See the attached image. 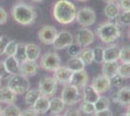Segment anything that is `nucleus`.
<instances>
[{
    "mask_svg": "<svg viewBox=\"0 0 130 116\" xmlns=\"http://www.w3.org/2000/svg\"><path fill=\"white\" fill-rule=\"evenodd\" d=\"M2 112H3V108H2L1 105H0V116H2Z\"/></svg>",
    "mask_w": 130,
    "mask_h": 116,
    "instance_id": "nucleus-50",
    "label": "nucleus"
},
{
    "mask_svg": "<svg viewBox=\"0 0 130 116\" xmlns=\"http://www.w3.org/2000/svg\"><path fill=\"white\" fill-rule=\"evenodd\" d=\"M9 41H10V40L8 39V37L0 35V56L5 54L6 45H7Z\"/></svg>",
    "mask_w": 130,
    "mask_h": 116,
    "instance_id": "nucleus-41",
    "label": "nucleus"
},
{
    "mask_svg": "<svg viewBox=\"0 0 130 116\" xmlns=\"http://www.w3.org/2000/svg\"><path fill=\"white\" fill-rule=\"evenodd\" d=\"M82 50V47L78 43H72L67 48V53L70 57H77L81 55Z\"/></svg>",
    "mask_w": 130,
    "mask_h": 116,
    "instance_id": "nucleus-35",
    "label": "nucleus"
},
{
    "mask_svg": "<svg viewBox=\"0 0 130 116\" xmlns=\"http://www.w3.org/2000/svg\"><path fill=\"white\" fill-rule=\"evenodd\" d=\"M121 116H129V115H128V114H127V113H126V112H124V113H123V114H121Z\"/></svg>",
    "mask_w": 130,
    "mask_h": 116,
    "instance_id": "nucleus-52",
    "label": "nucleus"
},
{
    "mask_svg": "<svg viewBox=\"0 0 130 116\" xmlns=\"http://www.w3.org/2000/svg\"><path fill=\"white\" fill-rule=\"evenodd\" d=\"M91 85L93 86V88L101 95L108 92L112 86V83H111V79L108 77L101 74V75H99L93 78Z\"/></svg>",
    "mask_w": 130,
    "mask_h": 116,
    "instance_id": "nucleus-12",
    "label": "nucleus"
},
{
    "mask_svg": "<svg viewBox=\"0 0 130 116\" xmlns=\"http://www.w3.org/2000/svg\"><path fill=\"white\" fill-rule=\"evenodd\" d=\"M25 44L24 43H18L17 45L16 53L14 57L16 58L19 63H22L24 60H26V49H25Z\"/></svg>",
    "mask_w": 130,
    "mask_h": 116,
    "instance_id": "nucleus-28",
    "label": "nucleus"
},
{
    "mask_svg": "<svg viewBox=\"0 0 130 116\" xmlns=\"http://www.w3.org/2000/svg\"><path fill=\"white\" fill-rule=\"evenodd\" d=\"M119 62L118 61H109L102 63V75L108 77L109 78L118 74L119 70Z\"/></svg>",
    "mask_w": 130,
    "mask_h": 116,
    "instance_id": "nucleus-21",
    "label": "nucleus"
},
{
    "mask_svg": "<svg viewBox=\"0 0 130 116\" xmlns=\"http://www.w3.org/2000/svg\"><path fill=\"white\" fill-rule=\"evenodd\" d=\"M21 116H39V114L34 110L33 107H29V108H26L24 110H22V114Z\"/></svg>",
    "mask_w": 130,
    "mask_h": 116,
    "instance_id": "nucleus-45",
    "label": "nucleus"
},
{
    "mask_svg": "<svg viewBox=\"0 0 130 116\" xmlns=\"http://www.w3.org/2000/svg\"><path fill=\"white\" fill-rule=\"evenodd\" d=\"M7 86L17 95H22L30 89V82L28 77L22 76V74H15L11 75V77L8 78Z\"/></svg>",
    "mask_w": 130,
    "mask_h": 116,
    "instance_id": "nucleus-4",
    "label": "nucleus"
},
{
    "mask_svg": "<svg viewBox=\"0 0 130 116\" xmlns=\"http://www.w3.org/2000/svg\"><path fill=\"white\" fill-rule=\"evenodd\" d=\"M111 79V83H112V85H114L116 87H120L121 85H122V83H123V77H121L119 74H116L115 76L110 78Z\"/></svg>",
    "mask_w": 130,
    "mask_h": 116,
    "instance_id": "nucleus-39",
    "label": "nucleus"
},
{
    "mask_svg": "<svg viewBox=\"0 0 130 116\" xmlns=\"http://www.w3.org/2000/svg\"><path fill=\"white\" fill-rule=\"evenodd\" d=\"M56 28L52 25H44L38 32V38L44 44H53L57 35Z\"/></svg>",
    "mask_w": 130,
    "mask_h": 116,
    "instance_id": "nucleus-10",
    "label": "nucleus"
},
{
    "mask_svg": "<svg viewBox=\"0 0 130 116\" xmlns=\"http://www.w3.org/2000/svg\"><path fill=\"white\" fill-rule=\"evenodd\" d=\"M88 79H89V77H88V75L86 70L73 72L69 84H73V85L77 86L78 88H84L88 82Z\"/></svg>",
    "mask_w": 130,
    "mask_h": 116,
    "instance_id": "nucleus-15",
    "label": "nucleus"
},
{
    "mask_svg": "<svg viewBox=\"0 0 130 116\" xmlns=\"http://www.w3.org/2000/svg\"><path fill=\"white\" fill-rule=\"evenodd\" d=\"M31 107H33L34 110L36 111L38 114H45L47 111H49L50 99L48 97H45L43 95H41L39 97V99L35 102V104Z\"/></svg>",
    "mask_w": 130,
    "mask_h": 116,
    "instance_id": "nucleus-20",
    "label": "nucleus"
},
{
    "mask_svg": "<svg viewBox=\"0 0 130 116\" xmlns=\"http://www.w3.org/2000/svg\"><path fill=\"white\" fill-rule=\"evenodd\" d=\"M76 21L83 27H89L96 21V14L89 7H83L77 11Z\"/></svg>",
    "mask_w": 130,
    "mask_h": 116,
    "instance_id": "nucleus-6",
    "label": "nucleus"
},
{
    "mask_svg": "<svg viewBox=\"0 0 130 116\" xmlns=\"http://www.w3.org/2000/svg\"><path fill=\"white\" fill-rule=\"evenodd\" d=\"M17 101V94L12 91L8 86L0 88V104L12 105Z\"/></svg>",
    "mask_w": 130,
    "mask_h": 116,
    "instance_id": "nucleus-17",
    "label": "nucleus"
},
{
    "mask_svg": "<svg viewBox=\"0 0 130 116\" xmlns=\"http://www.w3.org/2000/svg\"><path fill=\"white\" fill-rule=\"evenodd\" d=\"M106 4H113V3H117L119 0H103Z\"/></svg>",
    "mask_w": 130,
    "mask_h": 116,
    "instance_id": "nucleus-47",
    "label": "nucleus"
},
{
    "mask_svg": "<svg viewBox=\"0 0 130 116\" xmlns=\"http://www.w3.org/2000/svg\"><path fill=\"white\" fill-rule=\"evenodd\" d=\"M118 74L123 78H130V63H121L119 65Z\"/></svg>",
    "mask_w": 130,
    "mask_h": 116,
    "instance_id": "nucleus-36",
    "label": "nucleus"
},
{
    "mask_svg": "<svg viewBox=\"0 0 130 116\" xmlns=\"http://www.w3.org/2000/svg\"><path fill=\"white\" fill-rule=\"evenodd\" d=\"M128 38H129V40H130V28H129V30H128Z\"/></svg>",
    "mask_w": 130,
    "mask_h": 116,
    "instance_id": "nucleus-53",
    "label": "nucleus"
},
{
    "mask_svg": "<svg viewBox=\"0 0 130 116\" xmlns=\"http://www.w3.org/2000/svg\"><path fill=\"white\" fill-rule=\"evenodd\" d=\"M119 59L121 63H130V45H124L119 50Z\"/></svg>",
    "mask_w": 130,
    "mask_h": 116,
    "instance_id": "nucleus-34",
    "label": "nucleus"
},
{
    "mask_svg": "<svg viewBox=\"0 0 130 116\" xmlns=\"http://www.w3.org/2000/svg\"><path fill=\"white\" fill-rule=\"evenodd\" d=\"M61 65V59L58 53L49 51L45 53L40 60V66L42 69L48 72H54Z\"/></svg>",
    "mask_w": 130,
    "mask_h": 116,
    "instance_id": "nucleus-7",
    "label": "nucleus"
},
{
    "mask_svg": "<svg viewBox=\"0 0 130 116\" xmlns=\"http://www.w3.org/2000/svg\"><path fill=\"white\" fill-rule=\"evenodd\" d=\"M65 104L62 101L61 98H57V97H54L50 100V108L49 111L54 115V114H59L60 112L64 110Z\"/></svg>",
    "mask_w": 130,
    "mask_h": 116,
    "instance_id": "nucleus-22",
    "label": "nucleus"
},
{
    "mask_svg": "<svg viewBox=\"0 0 130 116\" xmlns=\"http://www.w3.org/2000/svg\"><path fill=\"white\" fill-rule=\"evenodd\" d=\"M8 21V13L4 8L0 7V25H4Z\"/></svg>",
    "mask_w": 130,
    "mask_h": 116,
    "instance_id": "nucleus-43",
    "label": "nucleus"
},
{
    "mask_svg": "<svg viewBox=\"0 0 130 116\" xmlns=\"http://www.w3.org/2000/svg\"><path fill=\"white\" fill-rule=\"evenodd\" d=\"M10 77H11V74L7 71L4 61L0 60V78L1 79H8Z\"/></svg>",
    "mask_w": 130,
    "mask_h": 116,
    "instance_id": "nucleus-40",
    "label": "nucleus"
},
{
    "mask_svg": "<svg viewBox=\"0 0 130 116\" xmlns=\"http://www.w3.org/2000/svg\"><path fill=\"white\" fill-rule=\"evenodd\" d=\"M31 2H33V3H42V2H44L45 0H30Z\"/></svg>",
    "mask_w": 130,
    "mask_h": 116,
    "instance_id": "nucleus-48",
    "label": "nucleus"
},
{
    "mask_svg": "<svg viewBox=\"0 0 130 116\" xmlns=\"http://www.w3.org/2000/svg\"><path fill=\"white\" fill-rule=\"evenodd\" d=\"M63 116H82V113L78 108H69L66 110Z\"/></svg>",
    "mask_w": 130,
    "mask_h": 116,
    "instance_id": "nucleus-44",
    "label": "nucleus"
},
{
    "mask_svg": "<svg viewBox=\"0 0 130 116\" xmlns=\"http://www.w3.org/2000/svg\"><path fill=\"white\" fill-rule=\"evenodd\" d=\"M120 10L117 3H113V4H107L104 8V14L105 16L108 17L109 19H116L119 17Z\"/></svg>",
    "mask_w": 130,
    "mask_h": 116,
    "instance_id": "nucleus-26",
    "label": "nucleus"
},
{
    "mask_svg": "<svg viewBox=\"0 0 130 116\" xmlns=\"http://www.w3.org/2000/svg\"><path fill=\"white\" fill-rule=\"evenodd\" d=\"M119 49L118 44H110L104 49V62L109 61H118L119 57Z\"/></svg>",
    "mask_w": 130,
    "mask_h": 116,
    "instance_id": "nucleus-18",
    "label": "nucleus"
},
{
    "mask_svg": "<svg viewBox=\"0 0 130 116\" xmlns=\"http://www.w3.org/2000/svg\"><path fill=\"white\" fill-rule=\"evenodd\" d=\"M80 57L82 58V60L84 61L85 65H90L93 62V52H92V49L90 48H84L82 50L81 55Z\"/></svg>",
    "mask_w": 130,
    "mask_h": 116,
    "instance_id": "nucleus-30",
    "label": "nucleus"
},
{
    "mask_svg": "<svg viewBox=\"0 0 130 116\" xmlns=\"http://www.w3.org/2000/svg\"><path fill=\"white\" fill-rule=\"evenodd\" d=\"M83 90H84V93H83V100H84V102L94 104L100 98V96H101L95 89L93 88L92 85H87V84L83 88Z\"/></svg>",
    "mask_w": 130,
    "mask_h": 116,
    "instance_id": "nucleus-19",
    "label": "nucleus"
},
{
    "mask_svg": "<svg viewBox=\"0 0 130 116\" xmlns=\"http://www.w3.org/2000/svg\"><path fill=\"white\" fill-rule=\"evenodd\" d=\"M115 103L119 104L121 106H129L130 105V87L129 86H122L119 89L117 95L115 97Z\"/></svg>",
    "mask_w": 130,
    "mask_h": 116,
    "instance_id": "nucleus-16",
    "label": "nucleus"
},
{
    "mask_svg": "<svg viewBox=\"0 0 130 116\" xmlns=\"http://www.w3.org/2000/svg\"><path fill=\"white\" fill-rule=\"evenodd\" d=\"M53 73H54V78L57 81V83L63 84V85L70 83L71 77H72L73 72L71 70H69L66 66H61L60 65Z\"/></svg>",
    "mask_w": 130,
    "mask_h": 116,
    "instance_id": "nucleus-13",
    "label": "nucleus"
},
{
    "mask_svg": "<svg viewBox=\"0 0 130 116\" xmlns=\"http://www.w3.org/2000/svg\"><path fill=\"white\" fill-rule=\"evenodd\" d=\"M96 35L105 44H112L116 42L121 35L118 23L112 21H107L101 23L97 27Z\"/></svg>",
    "mask_w": 130,
    "mask_h": 116,
    "instance_id": "nucleus-3",
    "label": "nucleus"
},
{
    "mask_svg": "<svg viewBox=\"0 0 130 116\" xmlns=\"http://www.w3.org/2000/svg\"><path fill=\"white\" fill-rule=\"evenodd\" d=\"M57 85H58V83L54 78V77H46L40 79L38 90L40 91L41 95L50 98V97H54V95L56 94Z\"/></svg>",
    "mask_w": 130,
    "mask_h": 116,
    "instance_id": "nucleus-8",
    "label": "nucleus"
},
{
    "mask_svg": "<svg viewBox=\"0 0 130 116\" xmlns=\"http://www.w3.org/2000/svg\"><path fill=\"white\" fill-rule=\"evenodd\" d=\"M110 105H111V101H110L109 98L105 97V96H100V98L94 103L95 110L96 111L110 108Z\"/></svg>",
    "mask_w": 130,
    "mask_h": 116,
    "instance_id": "nucleus-31",
    "label": "nucleus"
},
{
    "mask_svg": "<svg viewBox=\"0 0 130 116\" xmlns=\"http://www.w3.org/2000/svg\"><path fill=\"white\" fill-rule=\"evenodd\" d=\"M119 10L122 11H129L130 10V0H119L118 1Z\"/></svg>",
    "mask_w": 130,
    "mask_h": 116,
    "instance_id": "nucleus-42",
    "label": "nucleus"
},
{
    "mask_svg": "<svg viewBox=\"0 0 130 116\" xmlns=\"http://www.w3.org/2000/svg\"><path fill=\"white\" fill-rule=\"evenodd\" d=\"M94 116H114V114H113V111L110 108H107V109H103V110L96 111L94 113Z\"/></svg>",
    "mask_w": 130,
    "mask_h": 116,
    "instance_id": "nucleus-46",
    "label": "nucleus"
},
{
    "mask_svg": "<svg viewBox=\"0 0 130 116\" xmlns=\"http://www.w3.org/2000/svg\"><path fill=\"white\" fill-rule=\"evenodd\" d=\"M1 81H2V79L0 78V88H1V84H2V82H1Z\"/></svg>",
    "mask_w": 130,
    "mask_h": 116,
    "instance_id": "nucleus-54",
    "label": "nucleus"
},
{
    "mask_svg": "<svg viewBox=\"0 0 130 116\" xmlns=\"http://www.w3.org/2000/svg\"><path fill=\"white\" fill-rule=\"evenodd\" d=\"M69 70H71L72 72H78V71H82V70H85V63L84 61L82 60V58L80 56H77V57H71L69 60L67 61L66 65Z\"/></svg>",
    "mask_w": 130,
    "mask_h": 116,
    "instance_id": "nucleus-24",
    "label": "nucleus"
},
{
    "mask_svg": "<svg viewBox=\"0 0 130 116\" xmlns=\"http://www.w3.org/2000/svg\"><path fill=\"white\" fill-rule=\"evenodd\" d=\"M77 43L82 48H87L93 43L94 41V34L90 29L87 27H82L77 32Z\"/></svg>",
    "mask_w": 130,
    "mask_h": 116,
    "instance_id": "nucleus-11",
    "label": "nucleus"
},
{
    "mask_svg": "<svg viewBox=\"0 0 130 116\" xmlns=\"http://www.w3.org/2000/svg\"><path fill=\"white\" fill-rule=\"evenodd\" d=\"M11 16L19 24L28 26L35 22L37 18V12L33 6L23 2H19L12 7Z\"/></svg>",
    "mask_w": 130,
    "mask_h": 116,
    "instance_id": "nucleus-2",
    "label": "nucleus"
},
{
    "mask_svg": "<svg viewBox=\"0 0 130 116\" xmlns=\"http://www.w3.org/2000/svg\"><path fill=\"white\" fill-rule=\"evenodd\" d=\"M61 99L65 105H74L81 100L80 88L73 84H66L61 91Z\"/></svg>",
    "mask_w": 130,
    "mask_h": 116,
    "instance_id": "nucleus-5",
    "label": "nucleus"
},
{
    "mask_svg": "<svg viewBox=\"0 0 130 116\" xmlns=\"http://www.w3.org/2000/svg\"><path fill=\"white\" fill-rule=\"evenodd\" d=\"M126 113L130 116V105L129 106H127V110H126Z\"/></svg>",
    "mask_w": 130,
    "mask_h": 116,
    "instance_id": "nucleus-49",
    "label": "nucleus"
},
{
    "mask_svg": "<svg viewBox=\"0 0 130 116\" xmlns=\"http://www.w3.org/2000/svg\"><path fill=\"white\" fill-rule=\"evenodd\" d=\"M17 45L18 43L14 40H10L8 42V44L6 45V50H5V54L6 56H14L16 53L17 50Z\"/></svg>",
    "mask_w": 130,
    "mask_h": 116,
    "instance_id": "nucleus-38",
    "label": "nucleus"
},
{
    "mask_svg": "<svg viewBox=\"0 0 130 116\" xmlns=\"http://www.w3.org/2000/svg\"><path fill=\"white\" fill-rule=\"evenodd\" d=\"M77 8L69 0H57L53 8V17L56 21L68 25L76 20Z\"/></svg>",
    "mask_w": 130,
    "mask_h": 116,
    "instance_id": "nucleus-1",
    "label": "nucleus"
},
{
    "mask_svg": "<svg viewBox=\"0 0 130 116\" xmlns=\"http://www.w3.org/2000/svg\"><path fill=\"white\" fill-rule=\"evenodd\" d=\"M118 20L121 25L130 26V10L129 11H122L119 13Z\"/></svg>",
    "mask_w": 130,
    "mask_h": 116,
    "instance_id": "nucleus-37",
    "label": "nucleus"
},
{
    "mask_svg": "<svg viewBox=\"0 0 130 116\" xmlns=\"http://www.w3.org/2000/svg\"><path fill=\"white\" fill-rule=\"evenodd\" d=\"M54 116H60V115H59V114H54Z\"/></svg>",
    "mask_w": 130,
    "mask_h": 116,
    "instance_id": "nucleus-55",
    "label": "nucleus"
},
{
    "mask_svg": "<svg viewBox=\"0 0 130 116\" xmlns=\"http://www.w3.org/2000/svg\"><path fill=\"white\" fill-rule=\"evenodd\" d=\"M40 96H41V93L38 89H29L25 94V97H24L25 104L32 106L35 104V102L39 99Z\"/></svg>",
    "mask_w": 130,
    "mask_h": 116,
    "instance_id": "nucleus-27",
    "label": "nucleus"
},
{
    "mask_svg": "<svg viewBox=\"0 0 130 116\" xmlns=\"http://www.w3.org/2000/svg\"><path fill=\"white\" fill-rule=\"evenodd\" d=\"M21 114H22V109L14 104L8 105L5 108H3L2 112V116H21Z\"/></svg>",
    "mask_w": 130,
    "mask_h": 116,
    "instance_id": "nucleus-29",
    "label": "nucleus"
},
{
    "mask_svg": "<svg viewBox=\"0 0 130 116\" xmlns=\"http://www.w3.org/2000/svg\"><path fill=\"white\" fill-rule=\"evenodd\" d=\"M93 52V61L97 64H102L104 62V48L103 47H95L92 49Z\"/></svg>",
    "mask_w": 130,
    "mask_h": 116,
    "instance_id": "nucleus-32",
    "label": "nucleus"
},
{
    "mask_svg": "<svg viewBox=\"0 0 130 116\" xmlns=\"http://www.w3.org/2000/svg\"><path fill=\"white\" fill-rule=\"evenodd\" d=\"M39 65L36 61L32 60H24L23 62L20 63V74L26 77H34L38 72Z\"/></svg>",
    "mask_w": 130,
    "mask_h": 116,
    "instance_id": "nucleus-14",
    "label": "nucleus"
},
{
    "mask_svg": "<svg viewBox=\"0 0 130 116\" xmlns=\"http://www.w3.org/2000/svg\"><path fill=\"white\" fill-rule=\"evenodd\" d=\"M25 49H26V58L28 60L36 61L38 59L41 53V48L38 44L27 43L25 44Z\"/></svg>",
    "mask_w": 130,
    "mask_h": 116,
    "instance_id": "nucleus-23",
    "label": "nucleus"
},
{
    "mask_svg": "<svg viewBox=\"0 0 130 116\" xmlns=\"http://www.w3.org/2000/svg\"><path fill=\"white\" fill-rule=\"evenodd\" d=\"M80 110L86 115H94V113L96 112L94 104L87 102H83V104L80 106Z\"/></svg>",
    "mask_w": 130,
    "mask_h": 116,
    "instance_id": "nucleus-33",
    "label": "nucleus"
},
{
    "mask_svg": "<svg viewBox=\"0 0 130 116\" xmlns=\"http://www.w3.org/2000/svg\"><path fill=\"white\" fill-rule=\"evenodd\" d=\"M72 43H74V37L68 30H61L57 33L54 40L53 47L55 50H60L67 49Z\"/></svg>",
    "mask_w": 130,
    "mask_h": 116,
    "instance_id": "nucleus-9",
    "label": "nucleus"
},
{
    "mask_svg": "<svg viewBox=\"0 0 130 116\" xmlns=\"http://www.w3.org/2000/svg\"><path fill=\"white\" fill-rule=\"evenodd\" d=\"M4 64L7 71L11 75L20 74V63L14 56H7V58L4 60Z\"/></svg>",
    "mask_w": 130,
    "mask_h": 116,
    "instance_id": "nucleus-25",
    "label": "nucleus"
},
{
    "mask_svg": "<svg viewBox=\"0 0 130 116\" xmlns=\"http://www.w3.org/2000/svg\"><path fill=\"white\" fill-rule=\"evenodd\" d=\"M77 1H79V2H87L88 0H77Z\"/></svg>",
    "mask_w": 130,
    "mask_h": 116,
    "instance_id": "nucleus-51",
    "label": "nucleus"
}]
</instances>
